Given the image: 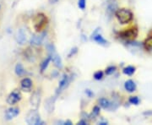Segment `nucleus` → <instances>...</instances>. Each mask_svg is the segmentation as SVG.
Here are the masks:
<instances>
[{
	"label": "nucleus",
	"instance_id": "obj_21",
	"mask_svg": "<svg viewBox=\"0 0 152 125\" xmlns=\"http://www.w3.org/2000/svg\"><path fill=\"white\" fill-rule=\"evenodd\" d=\"M103 78V72L102 71H97L94 74V79L96 80H100Z\"/></svg>",
	"mask_w": 152,
	"mask_h": 125
},
{
	"label": "nucleus",
	"instance_id": "obj_11",
	"mask_svg": "<svg viewBox=\"0 0 152 125\" xmlns=\"http://www.w3.org/2000/svg\"><path fill=\"white\" fill-rule=\"evenodd\" d=\"M69 83V77L67 75H64L63 76V78H62V80H60L57 92L60 93L61 91H63L66 87L68 86Z\"/></svg>",
	"mask_w": 152,
	"mask_h": 125
},
{
	"label": "nucleus",
	"instance_id": "obj_19",
	"mask_svg": "<svg viewBox=\"0 0 152 125\" xmlns=\"http://www.w3.org/2000/svg\"><path fill=\"white\" fill-rule=\"evenodd\" d=\"M134 72H135V68L133 66H128L123 69V73L126 75H129V76L132 75Z\"/></svg>",
	"mask_w": 152,
	"mask_h": 125
},
{
	"label": "nucleus",
	"instance_id": "obj_1",
	"mask_svg": "<svg viewBox=\"0 0 152 125\" xmlns=\"http://www.w3.org/2000/svg\"><path fill=\"white\" fill-rule=\"evenodd\" d=\"M115 16L118 19V20L120 24L125 25V24H129V22L132 21L134 15L128 9H118L115 12Z\"/></svg>",
	"mask_w": 152,
	"mask_h": 125
},
{
	"label": "nucleus",
	"instance_id": "obj_4",
	"mask_svg": "<svg viewBox=\"0 0 152 125\" xmlns=\"http://www.w3.org/2000/svg\"><path fill=\"white\" fill-rule=\"evenodd\" d=\"M26 122L30 125H39L44 124L45 123L41 120L40 114L37 109L31 110L26 117Z\"/></svg>",
	"mask_w": 152,
	"mask_h": 125
},
{
	"label": "nucleus",
	"instance_id": "obj_23",
	"mask_svg": "<svg viewBox=\"0 0 152 125\" xmlns=\"http://www.w3.org/2000/svg\"><path fill=\"white\" fill-rule=\"evenodd\" d=\"M129 102H130L131 104H134V105H138V104L140 103V98L138 97V96H131L130 98H129Z\"/></svg>",
	"mask_w": 152,
	"mask_h": 125
},
{
	"label": "nucleus",
	"instance_id": "obj_24",
	"mask_svg": "<svg viewBox=\"0 0 152 125\" xmlns=\"http://www.w3.org/2000/svg\"><path fill=\"white\" fill-rule=\"evenodd\" d=\"M116 67L115 66H109L108 68H107V69H106V74L107 75H113L115 70H116Z\"/></svg>",
	"mask_w": 152,
	"mask_h": 125
},
{
	"label": "nucleus",
	"instance_id": "obj_3",
	"mask_svg": "<svg viewBox=\"0 0 152 125\" xmlns=\"http://www.w3.org/2000/svg\"><path fill=\"white\" fill-rule=\"evenodd\" d=\"M47 24H48V18L42 13L37 14L34 18L33 26H34V29L36 30V31H37V32H41L42 30H44Z\"/></svg>",
	"mask_w": 152,
	"mask_h": 125
},
{
	"label": "nucleus",
	"instance_id": "obj_8",
	"mask_svg": "<svg viewBox=\"0 0 152 125\" xmlns=\"http://www.w3.org/2000/svg\"><path fill=\"white\" fill-rule=\"evenodd\" d=\"M20 113V109L17 107H10L7 109L5 112V118L6 120H12L17 117Z\"/></svg>",
	"mask_w": 152,
	"mask_h": 125
},
{
	"label": "nucleus",
	"instance_id": "obj_20",
	"mask_svg": "<svg viewBox=\"0 0 152 125\" xmlns=\"http://www.w3.org/2000/svg\"><path fill=\"white\" fill-rule=\"evenodd\" d=\"M50 61H52V58H51V56L49 55L48 57L42 62V64H41V72H42V73H43L44 71L46 70V69L48 68Z\"/></svg>",
	"mask_w": 152,
	"mask_h": 125
},
{
	"label": "nucleus",
	"instance_id": "obj_15",
	"mask_svg": "<svg viewBox=\"0 0 152 125\" xmlns=\"http://www.w3.org/2000/svg\"><path fill=\"white\" fill-rule=\"evenodd\" d=\"M45 108L48 110V113L53 112V109H54V99H53V98L48 99L46 103H45Z\"/></svg>",
	"mask_w": 152,
	"mask_h": 125
},
{
	"label": "nucleus",
	"instance_id": "obj_26",
	"mask_svg": "<svg viewBox=\"0 0 152 125\" xmlns=\"http://www.w3.org/2000/svg\"><path fill=\"white\" fill-rule=\"evenodd\" d=\"M78 124H80V125H86L87 124V122L86 121H85V120H80L79 123H78Z\"/></svg>",
	"mask_w": 152,
	"mask_h": 125
},
{
	"label": "nucleus",
	"instance_id": "obj_28",
	"mask_svg": "<svg viewBox=\"0 0 152 125\" xmlns=\"http://www.w3.org/2000/svg\"><path fill=\"white\" fill-rule=\"evenodd\" d=\"M58 0H49L50 4H56V3H58Z\"/></svg>",
	"mask_w": 152,
	"mask_h": 125
},
{
	"label": "nucleus",
	"instance_id": "obj_6",
	"mask_svg": "<svg viewBox=\"0 0 152 125\" xmlns=\"http://www.w3.org/2000/svg\"><path fill=\"white\" fill-rule=\"evenodd\" d=\"M122 38L124 39H134L138 36V30L136 28H130L128 30H125L124 31L119 34Z\"/></svg>",
	"mask_w": 152,
	"mask_h": 125
},
{
	"label": "nucleus",
	"instance_id": "obj_18",
	"mask_svg": "<svg viewBox=\"0 0 152 125\" xmlns=\"http://www.w3.org/2000/svg\"><path fill=\"white\" fill-rule=\"evenodd\" d=\"M15 74L18 76H21L26 72L25 69L23 68V66L20 64H17L16 66H15Z\"/></svg>",
	"mask_w": 152,
	"mask_h": 125
},
{
	"label": "nucleus",
	"instance_id": "obj_16",
	"mask_svg": "<svg viewBox=\"0 0 152 125\" xmlns=\"http://www.w3.org/2000/svg\"><path fill=\"white\" fill-rule=\"evenodd\" d=\"M99 104H100V107L103 109H109L112 105L109 102V100H107V98H101L99 100Z\"/></svg>",
	"mask_w": 152,
	"mask_h": 125
},
{
	"label": "nucleus",
	"instance_id": "obj_5",
	"mask_svg": "<svg viewBox=\"0 0 152 125\" xmlns=\"http://www.w3.org/2000/svg\"><path fill=\"white\" fill-rule=\"evenodd\" d=\"M21 100V93L18 90H15L9 95L7 98V103L9 105H15Z\"/></svg>",
	"mask_w": 152,
	"mask_h": 125
},
{
	"label": "nucleus",
	"instance_id": "obj_7",
	"mask_svg": "<svg viewBox=\"0 0 152 125\" xmlns=\"http://www.w3.org/2000/svg\"><path fill=\"white\" fill-rule=\"evenodd\" d=\"M40 102H41V92L37 91H35L31 95V99H30V103L31 105L35 107V109H37L40 105Z\"/></svg>",
	"mask_w": 152,
	"mask_h": 125
},
{
	"label": "nucleus",
	"instance_id": "obj_10",
	"mask_svg": "<svg viewBox=\"0 0 152 125\" xmlns=\"http://www.w3.org/2000/svg\"><path fill=\"white\" fill-rule=\"evenodd\" d=\"M20 87L24 91H30L32 87V81L29 78H25L20 81Z\"/></svg>",
	"mask_w": 152,
	"mask_h": 125
},
{
	"label": "nucleus",
	"instance_id": "obj_12",
	"mask_svg": "<svg viewBox=\"0 0 152 125\" xmlns=\"http://www.w3.org/2000/svg\"><path fill=\"white\" fill-rule=\"evenodd\" d=\"M97 31H98V29L97 30H96V31L93 33L92 37H91V38H92L96 42H97V43L100 44V45H103V46L107 45L108 42H107L106 39H104L103 37H102V35H100V34H96Z\"/></svg>",
	"mask_w": 152,
	"mask_h": 125
},
{
	"label": "nucleus",
	"instance_id": "obj_9",
	"mask_svg": "<svg viewBox=\"0 0 152 125\" xmlns=\"http://www.w3.org/2000/svg\"><path fill=\"white\" fill-rule=\"evenodd\" d=\"M46 34H47V33L44 31V32L41 33V34H39V35L33 36L32 37H31V45H35V46H39V45H41V44L42 43V42H43L44 37H45Z\"/></svg>",
	"mask_w": 152,
	"mask_h": 125
},
{
	"label": "nucleus",
	"instance_id": "obj_13",
	"mask_svg": "<svg viewBox=\"0 0 152 125\" xmlns=\"http://www.w3.org/2000/svg\"><path fill=\"white\" fill-rule=\"evenodd\" d=\"M16 41L19 44H20V45H23L26 42V33H25L23 29H20L18 31V33H17Z\"/></svg>",
	"mask_w": 152,
	"mask_h": 125
},
{
	"label": "nucleus",
	"instance_id": "obj_17",
	"mask_svg": "<svg viewBox=\"0 0 152 125\" xmlns=\"http://www.w3.org/2000/svg\"><path fill=\"white\" fill-rule=\"evenodd\" d=\"M144 47L148 52L152 53V36H150L148 38L145 39V41L144 42Z\"/></svg>",
	"mask_w": 152,
	"mask_h": 125
},
{
	"label": "nucleus",
	"instance_id": "obj_29",
	"mask_svg": "<svg viewBox=\"0 0 152 125\" xmlns=\"http://www.w3.org/2000/svg\"><path fill=\"white\" fill-rule=\"evenodd\" d=\"M64 124H67V125H71L72 124V123H71L69 120H68V121H66L65 123H64Z\"/></svg>",
	"mask_w": 152,
	"mask_h": 125
},
{
	"label": "nucleus",
	"instance_id": "obj_22",
	"mask_svg": "<svg viewBox=\"0 0 152 125\" xmlns=\"http://www.w3.org/2000/svg\"><path fill=\"white\" fill-rule=\"evenodd\" d=\"M78 6L81 10H85L86 7V0H79L78 1Z\"/></svg>",
	"mask_w": 152,
	"mask_h": 125
},
{
	"label": "nucleus",
	"instance_id": "obj_25",
	"mask_svg": "<svg viewBox=\"0 0 152 125\" xmlns=\"http://www.w3.org/2000/svg\"><path fill=\"white\" fill-rule=\"evenodd\" d=\"M100 113V107H95L94 108H93V111H92V113H91V115H92L93 117H96V116H98V114Z\"/></svg>",
	"mask_w": 152,
	"mask_h": 125
},
{
	"label": "nucleus",
	"instance_id": "obj_14",
	"mask_svg": "<svg viewBox=\"0 0 152 125\" xmlns=\"http://www.w3.org/2000/svg\"><path fill=\"white\" fill-rule=\"evenodd\" d=\"M124 88L128 92H134V91H135L136 90V84L131 80H127L124 84Z\"/></svg>",
	"mask_w": 152,
	"mask_h": 125
},
{
	"label": "nucleus",
	"instance_id": "obj_27",
	"mask_svg": "<svg viewBox=\"0 0 152 125\" xmlns=\"http://www.w3.org/2000/svg\"><path fill=\"white\" fill-rule=\"evenodd\" d=\"M86 93L87 95H88V96H90V97H91V96H93V93L91 92V91L90 90H86Z\"/></svg>",
	"mask_w": 152,
	"mask_h": 125
},
{
	"label": "nucleus",
	"instance_id": "obj_2",
	"mask_svg": "<svg viewBox=\"0 0 152 125\" xmlns=\"http://www.w3.org/2000/svg\"><path fill=\"white\" fill-rule=\"evenodd\" d=\"M47 49H48V51L49 55L51 56L52 61H53V64L55 65V67H57L58 69H62V67H63L62 59H61V58H60V56L58 55V53H57L54 45L53 43L48 44V45H47Z\"/></svg>",
	"mask_w": 152,
	"mask_h": 125
}]
</instances>
